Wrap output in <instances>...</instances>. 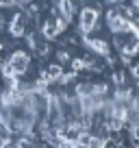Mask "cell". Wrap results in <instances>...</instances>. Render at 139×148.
<instances>
[{"mask_svg":"<svg viewBox=\"0 0 139 148\" xmlns=\"http://www.w3.org/2000/svg\"><path fill=\"white\" fill-rule=\"evenodd\" d=\"M130 76L135 79V83L139 81V61H135V63L130 65Z\"/></svg>","mask_w":139,"mask_h":148,"instance_id":"1","label":"cell"}]
</instances>
